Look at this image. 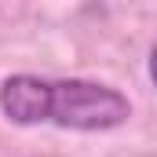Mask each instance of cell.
<instances>
[{"label": "cell", "mask_w": 157, "mask_h": 157, "mask_svg": "<svg viewBox=\"0 0 157 157\" xmlns=\"http://www.w3.org/2000/svg\"><path fill=\"white\" fill-rule=\"evenodd\" d=\"M0 113L22 128L55 124L66 132H113L132 117V102L99 80L11 73L0 80Z\"/></svg>", "instance_id": "1"}, {"label": "cell", "mask_w": 157, "mask_h": 157, "mask_svg": "<svg viewBox=\"0 0 157 157\" xmlns=\"http://www.w3.org/2000/svg\"><path fill=\"white\" fill-rule=\"evenodd\" d=\"M150 80H154V84H157V48H154V51H150Z\"/></svg>", "instance_id": "2"}]
</instances>
